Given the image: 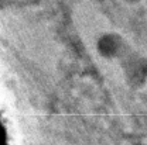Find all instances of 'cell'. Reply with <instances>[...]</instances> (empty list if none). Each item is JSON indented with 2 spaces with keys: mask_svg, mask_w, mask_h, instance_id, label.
<instances>
[{
  "mask_svg": "<svg viewBox=\"0 0 147 145\" xmlns=\"http://www.w3.org/2000/svg\"><path fill=\"white\" fill-rule=\"evenodd\" d=\"M119 38L115 35H105L102 37L98 42V49L100 55L103 56H112V55H116V52L119 51Z\"/></svg>",
  "mask_w": 147,
  "mask_h": 145,
  "instance_id": "cell-1",
  "label": "cell"
}]
</instances>
